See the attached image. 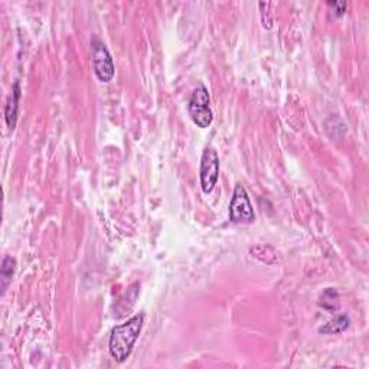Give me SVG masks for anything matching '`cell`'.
Segmentation results:
<instances>
[{
    "label": "cell",
    "mask_w": 369,
    "mask_h": 369,
    "mask_svg": "<svg viewBox=\"0 0 369 369\" xmlns=\"http://www.w3.org/2000/svg\"><path fill=\"white\" fill-rule=\"evenodd\" d=\"M199 177H201V188L204 193L208 195V193L214 190L219 178V156L215 149L206 147L204 150Z\"/></svg>",
    "instance_id": "obj_4"
},
{
    "label": "cell",
    "mask_w": 369,
    "mask_h": 369,
    "mask_svg": "<svg viewBox=\"0 0 369 369\" xmlns=\"http://www.w3.org/2000/svg\"><path fill=\"white\" fill-rule=\"evenodd\" d=\"M327 5L330 8H333V9H336V15L338 16H342L346 12V8H348V5L345 2H329Z\"/></svg>",
    "instance_id": "obj_10"
},
{
    "label": "cell",
    "mask_w": 369,
    "mask_h": 369,
    "mask_svg": "<svg viewBox=\"0 0 369 369\" xmlns=\"http://www.w3.org/2000/svg\"><path fill=\"white\" fill-rule=\"evenodd\" d=\"M21 84L19 81H16L13 84V89L12 93L8 98L6 102V107H5V118H6V125L10 130L15 129L16 126V120H17V113H19V101H21Z\"/></svg>",
    "instance_id": "obj_6"
},
{
    "label": "cell",
    "mask_w": 369,
    "mask_h": 369,
    "mask_svg": "<svg viewBox=\"0 0 369 369\" xmlns=\"http://www.w3.org/2000/svg\"><path fill=\"white\" fill-rule=\"evenodd\" d=\"M15 270H16V260L10 255H6L2 261V267H0V285H2V294L6 293L9 285L12 283Z\"/></svg>",
    "instance_id": "obj_7"
},
{
    "label": "cell",
    "mask_w": 369,
    "mask_h": 369,
    "mask_svg": "<svg viewBox=\"0 0 369 369\" xmlns=\"http://www.w3.org/2000/svg\"><path fill=\"white\" fill-rule=\"evenodd\" d=\"M188 111L192 121L199 129H208L214 121V113L210 109V98L206 87L199 84L195 90H193L189 102H188Z\"/></svg>",
    "instance_id": "obj_2"
},
{
    "label": "cell",
    "mask_w": 369,
    "mask_h": 369,
    "mask_svg": "<svg viewBox=\"0 0 369 369\" xmlns=\"http://www.w3.org/2000/svg\"><path fill=\"white\" fill-rule=\"evenodd\" d=\"M230 219L234 224H253L255 214L250 197L241 183H237L230 204Z\"/></svg>",
    "instance_id": "obj_3"
},
{
    "label": "cell",
    "mask_w": 369,
    "mask_h": 369,
    "mask_svg": "<svg viewBox=\"0 0 369 369\" xmlns=\"http://www.w3.org/2000/svg\"><path fill=\"white\" fill-rule=\"evenodd\" d=\"M145 323V314L137 313L130 318L126 323L114 326L109 341V350L111 358L121 363L125 362L133 350L136 341L138 339Z\"/></svg>",
    "instance_id": "obj_1"
},
{
    "label": "cell",
    "mask_w": 369,
    "mask_h": 369,
    "mask_svg": "<svg viewBox=\"0 0 369 369\" xmlns=\"http://www.w3.org/2000/svg\"><path fill=\"white\" fill-rule=\"evenodd\" d=\"M93 66L101 82H110L114 77V62L110 52L101 41L93 42Z\"/></svg>",
    "instance_id": "obj_5"
},
{
    "label": "cell",
    "mask_w": 369,
    "mask_h": 369,
    "mask_svg": "<svg viewBox=\"0 0 369 369\" xmlns=\"http://www.w3.org/2000/svg\"><path fill=\"white\" fill-rule=\"evenodd\" d=\"M348 327H349V318L346 314H339L335 319L326 323L325 326L319 327V332L325 333V335H333V333L336 335V333H342Z\"/></svg>",
    "instance_id": "obj_8"
},
{
    "label": "cell",
    "mask_w": 369,
    "mask_h": 369,
    "mask_svg": "<svg viewBox=\"0 0 369 369\" xmlns=\"http://www.w3.org/2000/svg\"><path fill=\"white\" fill-rule=\"evenodd\" d=\"M321 306L330 313H335L339 309V293L335 289H326L321 297Z\"/></svg>",
    "instance_id": "obj_9"
}]
</instances>
